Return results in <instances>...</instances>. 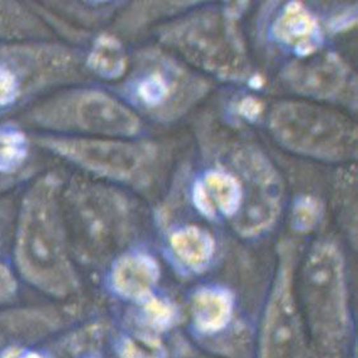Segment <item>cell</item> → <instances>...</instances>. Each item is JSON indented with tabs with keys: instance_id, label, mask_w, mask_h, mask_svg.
Segmentation results:
<instances>
[{
	"instance_id": "cell-1",
	"label": "cell",
	"mask_w": 358,
	"mask_h": 358,
	"mask_svg": "<svg viewBox=\"0 0 358 358\" xmlns=\"http://www.w3.org/2000/svg\"><path fill=\"white\" fill-rule=\"evenodd\" d=\"M62 189L56 173L34 180L20 201L14 234L15 271L53 299H67L80 287L62 212Z\"/></svg>"
},
{
	"instance_id": "cell-13",
	"label": "cell",
	"mask_w": 358,
	"mask_h": 358,
	"mask_svg": "<svg viewBox=\"0 0 358 358\" xmlns=\"http://www.w3.org/2000/svg\"><path fill=\"white\" fill-rule=\"evenodd\" d=\"M272 40L294 59H306L323 50L325 31L317 14L301 1L280 8L270 27Z\"/></svg>"
},
{
	"instance_id": "cell-26",
	"label": "cell",
	"mask_w": 358,
	"mask_h": 358,
	"mask_svg": "<svg viewBox=\"0 0 358 358\" xmlns=\"http://www.w3.org/2000/svg\"><path fill=\"white\" fill-rule=\"evenodd\" d=\"M0 358H57L51 352L36 348L28 343L12 342L0 350Z\"/></svg>"
},
{
	"instance_id": "cell-14",
	"label": "cell",
	"mask_w": 358,
	"mask_h": 358,
	"mask_svg": "<svg viewBox=\"0 0 358 358\" xmlns=\"http://www.w3.org/2000/svg\"><path fill=\"white\" fill-rule=\"evenodd\" d=\"M190 328L196 337H215L232 324L236 296L226 286L208 284L192 292L189 301Z\"/></svg>"
},
{
	"instance_id": "cell-29",
	"label": "cell",
	"mask_w": 358,
	"mask_h": 358,
	"mask_svg": "<svg viewBox=\"0 0 358 358\" xmlns=\"http://www.w3.org/2000/svg\"><path fill=\"white\" fill-rule=\"evenodd\" d=\"M0 241H1V229H0Z\"/></svg>"
},
{
	"instance_id": "cell-8",
	"label": "cell",
	"mask_w": 358,
	"mask_h": 358,
	"mask_svg": "<svg viewBox=\"0 0 358 358\" xmlns=\"http://www.w3.org/2000/svg\"><path fill=\"white\" fill-rule=\"evenodd\" d=\"M300 292L315 342L337 351L350 331V310L345 259L333 241L313 245L300 272Z\"/></svg>"
},
{
	"instance_id": "cell-2",
	"label": "cell",
	"mask_w": 358,
	"mask_h": 358,
	"mask_svg": "<svg viewBox=\"0 0 358 358\" xmlns=\"http://www.w3.org/2000/svg\"><path fill=\"white\" fill-rule=\"evenodd\" d=\"M247 3L194 8L159 29L166 50L203 75L227 83H247L252 64L239 27Z\"/></svg>"
},
{
	"instance_id": "cell-15",
	"label": "cell",
	"mask_w": 358,
	"mask_h": 358,
	"mask_svg": "<svg viewBox=\"0 0 358 358\" xmlns=\"http://www.w3.org/2000/svg\"><path fill=\"white\" fill-rule=\"evenodd\" d=\"M166 250L179 271L187 276H199L212 267L217 255V242L204 227L184 224L167 234Z\"/></svg>"
},
{
	"instance_id": "cell-27",
	"label": "cell",
	"mask_w": 358,
	"mask_h": 358,
	"mask_svg": "<svg viewBox=\"0 0 358 358\" xmlns=\"http://www.w3.org/2000/svg\"><path fill=\"white\" fill-rule=\"evenodd\" d=\"M357 23V7L352 6L351 9H343L339 13L334 14L331 20L323 24L325 34H343L356 27Z\"/></svg>"
},
{
	"instance_id": "cell-21",
	"label": "cell",
	"mask_w": 358,
	"mask_h": 358,
	"mask_svg": "<svg viewBox=\"0 0 358 358\" xmlns=\"http://www.w3.org/2000/svg\"><path fill=\"white\" fill-rule=\"evenodd\" d=\"M114 352L117 358H169L161 337L137 329L118 336Z\"/></svg>"
},
{
	"instance_id": "cell-24",
	"label": "cell",
	"mask_w": 358,
	"mask_h": 358,
	"mask_svg": "<svg viewBox=\"0 0 358 358\" xmlns=\"http://www.w3.org/2000/svg\"><path fill=\"white\" fill-rule=\"evenodd\" d=\"M190 196H192V206L198 212L200 217H203L209 222H219L217 212L214 209L212 200L209 198L201 179H196L192 182Z\"/></svg>"
},
{
	"instance_id": "cell-5",
	"label": "cell",
	"mask_w": 358,
	"mask_h": 358,
	"mask_svg": "<svg viewBox=\"0 0 358 358\" xmlns=\"http://www.w3.org/2000/svg\"><path fill=\"white\" fill-rule=\"evenodd\" d=\"M273 142L287 152L329 165L357 159L358 129L350 115L310 100H280L266 113Z\"/></svg>"
},
{
	"instance_id": "cell-23",
	"label": "cell",
	"mask_w": 358,
	"mask_h": 358,
	"mask_svg": "<svg viewBox=\"0 0 358 358\" xmlns=\"http://www.w3.org/2000/svg\"><path fill=\"white\" fill-rule=\"evenodd\" d=\"M266 109L265 101L253 94L238 96L231 104L233 115L248 124L259 123V120L266 117Z\"/></svg>"
},
{
	"instance_id": "cell-25",
	"label": "cell",
	"mask_w": 358,
	"mask_h": 358,
	"mask_svg": "<svg viewBox=\"0 0 358 358\" xmlns=\"http://www.w3.org/2000/svg\"><path fill=\"white\" fill-rule=\"evenodd\" d=\"M18 278L14 270L0 261V306L12 303L18 295Z\"/></svg>"
},
{
	"instance_id": "cell-16",
	"label": "cell",
	"mask_w": 358,
	"mask_h": 358,
	"mask_svg": "<svg viewBox=\"0 0 358 358\" xmlns=\"http://www.w3.org/2000/svg\"><path fill=\"white\" fill-rule=\"evenodd\" d=\"M131 56L117 34L101 32L94 38L83 59L84 69L95 78L120 83L131 66Z\"/></svg>"
},
{
	"instance_id": "cell-17",
	"label": "cell",
	"mask_w": 358,
	"mask_h": 358,
	"mask_svg": "<svg viewBox=\"0 0 358 358\" xmlns=\"http://www.w3.org/2000/svg\"><path fill=\"white\" fill-rule=\"evenodd\" d=\"M231 161L233 173L242 180L245 190H280L284 192L281 175L271 159L252 143L234 146Z\"/></svg>"
},
{
	"instance_id": "cell-28",
	"label": "cell",
	"mask_w": 358,
	"mask_h": 358,
	"mask_svg": "<svg viewBox=\"0 0 358 358\" xmlns=\"http://www.w3.org/2000/svg\"><path fill=\"white\" fill-rule=\"evenodd\" d=\"M62 350L66 351V355L64 356L65 358H104L99 352L92 350L89 347L85 348L83 343H79L78 339L75 338L71 342L67 341L66 345Z\"/></svg>"
},
{
	"instance_id": "cell-22",
	"label": "cell",
	"mask_w": 358,
	"mask_h": 358,
	"mask_svg": "<svg viewBox=\"0 0 358 358\" xmlns=\"http://www.w3.org/2000/svg\"><path fill=\"white\" fill-rule=\"evenodd\" d=\"M324 204L318 196L304 194L298 196L290 213V227L298 234H310L324 217Z\"/></svg>"
},
{
	"instance_id": "cell-12",
	"label": "cell",
	"mask_w": 358,
	"mask_h": 358,
	"mask_svg": "<svg viewBox=\"0 0 358 358\" xmlns=\"http://www.w3.org/2000/svg\"><path fill=\"white\" fill-rule=\"evenodd\" d=\"M161 275V265L152 252L132 247L110 261L106 287L115 298L136 306L157 292Z\"/></svg>"
},
{
	"instance_id": "cell-3",
	"label": "cell",
	"mask_w": 358,
	"mask_h": 358,
	"mask_svg": "<svg viewBox=\"0 0 358 358\" xmlns=\"http://www.w3.org/2000/svg\"><path fill=\"white\" fill-rule=\"evenodd\" d=\"M212 89L208 76L166 48L151 46L134 53L115 95L141 120L173 124L206 99Z\"/></svg>"
},
{
	"instance_id": "cell-4",
	"label": "cell",
	"mask_w": 358,
	"mask_h": 358,
	"mask_svg": "<svg viewBox=\"0 0 358 358\" xmlns=\"http://www.w3.org/2000/svg\"><path fill=\"white\" fill-rule=\"evenodd\" d=\"M62 212L71 252L101 265L123 251L133 232L131 201L106 182L78 180L62 189Z\"/></svg>"
},
{
	"instance_id": "cell-7",
	"label": "cell",
	"mask_w": 358,
	"mask_h": 358,
	"mask_svg": "<svg viewBox=\"0 0 358 358\" xmlns=\"http://www.w3.org/2000/svg\"><path fill=\"white\" fill-rule=\"evenodd\" d=\"M27 120L48 134L138 138L143 120L115 94L94 87H70L34 106Z\"/></svg>"
},
{
	"instance_id": "cell-19",
	"label": "cell",
	"mask_w": 358,
	"mask_h": 358,
	"mask_svg": "<svg viewBox=\"0 0 358 358\" xmlns=\"http://www.w3.org/2000/svg\"><path fill=\"white\" fill-rule=\"evenodd\" d=\"M134 329L161 337L179 323L180 312L173 300L155 292L134 306Z\"/></svg>"
},
{
	"instance_id": "cell-9",
	"label": "cell",
	"mask_w": 358,
	"mask_h": 358,
	"mask_svg": "<svg viewBox=\"0 0 358 358\" xmlns=\"http://www.w3.org/2000/svg\"><path fill=\"white\" fill-rule=\"evenodd\" d=\"M81 66L76 51L57 43L0 47V110L41 89L79 79Z\"/></svg>"
},
{
	"instance_id": "cell-11",
	"label": "cell",
	"mask_w": 358,
	"mask_h": 358,
	"mask_svg": "<svg viewBox=\"0 0 358 358\" xmlns=\"http://www.w3.org/2000/svg\"><path fill=\"white\" fill-rule=\"evenodd\" d=\"M284 87L298 95L327 106H357V79L350 64L336 51H322L294 59L280 71Z\"/></svg>"
},
{
	"instance_id": "cell-10",
	"label": "cell",
	"mask_w": 358,
	"mask_h": 358,
	"mask_svg": "<svg viewBox=\"0 0 358 358\" xmlns=\"http://www.w3.org/2000/svg\"><path fill=\"white\" fill-rule=\"evenodd\" d=\"M257 358H306V342L294 298V251L279 250V265L266 304Z\"/></svg>"
},
{
	"instance_id": "cell-18",
	"label": "cell",
	"mask_w": 358,
	"mask_h": 358,
	"mask_svg": "<svg viewBox=\"0 0 358 358\" xmlns=\"http://www.w3.org/2000/svg\"><path fill=\"white\" fill-rule=\"evenodd\" d=\"M201 181L212 200L219 220L226 219L233 222L237 218L245 200V189L242 180L232 170L217 166L206 170Z\"/></svg>"
},
{
	"instance_id": "cell-6",
	"label": "cell",
	"mask_w": 358,
	"mask_h": 358,
	"mask_svg": "<svg viewBox=\"0 0 358 358\" xmlns=\"http://www.w3.org/2000/svg\"><path fill=\"white\" fill-rule=\"evenodd\" d=\"M43 150L110 185L146 190L159 179L165 155L157 142L59 134L34 136Z\"/></svg>"
},
{
	"instance_id": "cell-20",
	"label": "cell",
	"mask_w": 358,
	"mask_h": 358,
	"mask_svg": "<svg viewBox=\"0 0 358 358\" xmlns=\"http://www.w3.org/2000/svg\"><path fill=\"white\" fill-rule=\"evenodd\" d=\"M31 152V138L20 126L0 123V175L18 173Z\"/></svg>"
}]
</instances>
